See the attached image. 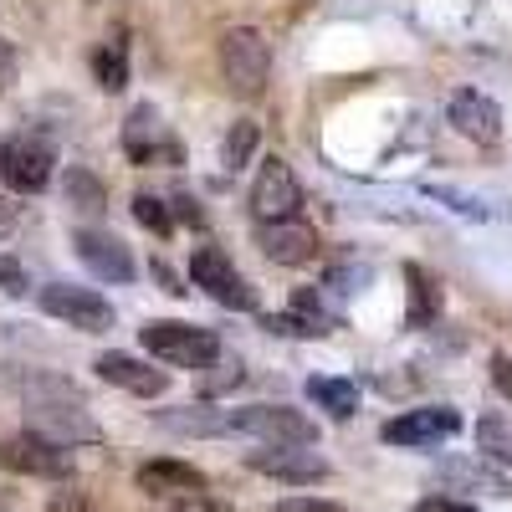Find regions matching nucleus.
I'll return each instance as SVG.
<instances>
[{
    "label": "nucleus",
    "mask_w": 512,
    "mask_h": 512,
    "mask_svg": "<svg viewBox=\"0 0 512 512\" xmlns=\"http://www.w3.org/2000/svg\"><path fill=\"white\" fill-rule=\"evenodd\" d=\"M0 466L21 477H47V482H67L72 477V451L41 431H21L0 441Z\"/></svg>",
    "instance_id": "423d86ee"
},
{
    "label": "nucleus",
    "mask_w": 512,
    "mask_h": 512,
    "mask_svg": "<svg viewBox=\"0 0 512 512\" xmlns=\"http://www.w3.org/2000/svg\"><path fill=\"white\" fill-rule=\"evenodd\" d=\"M139 492H149V497H159V502L185 497V492H205V472H200V466H190V461L159 456V461H144V466H139Z\"/></svg>",
    "instance_id": "dca6fc26"
},
{
    "label": "nucleus",
    "mask_w": 512,
    "mask_h": 512,
    "mask_svg": "<svg viewBox=\"0 0 512 512\" xmlns=\"http://www.w3.org/2000/svg\"><path fill=\"white\" fill-rule=\"evenodd\" d=\"M154 277L164 282V292H175V297H185V292H190V287H180V282H175V272H169L164 262H154Z\"/></svg>",
    "instance_id": "72a5a7b5"
},
{
    "label": "nucleus",
    "mask_w": 512,
    "mask_h": 512,
    "mask_svg": "<svg viewBox=\"0 0 512 512\" xmlns=\"http://www.w3.org/2000/svg\"><path fill=\"white\" fill-rule=\"evenodd\" d=\"M297 205H303L297 175L272 154L262 169H256V185H251V210H256V221H292Z\"/></svg>",
    "instance_id": "9d476101"
},
{
    "label": "nucleus",
    "mask_w": 512,
    "mask_h": 512,
    "mask_svg": "<svg viewBox=\"0 0 512 512\" xmlns=\"http://www.w3.org/2000/svg\"><path fill=\"white\" fill-rule=\"evenodd\" d=\"M36 303H41V313H47V318H62V323H72L82 333H108L113 328V303H108L103 292H93V287L47 282V287L36 292Z\"/></svg>",
    "instance_id": "0eeeda50"
},
{
    "label": "nucleus",
    "mask_w": 512,
    "mask_h": 512,
    "mask_svg": "<svg viewBox=\"0 0 512 512\" xmlns=\"http://www.w3.org/2000/svg\"><path fill=\"white\" fill-rule=\"evenodd\" d=\"M415 512H477L472 502H456V497H425Z\"/></svg>",
    "instance_id": "2f4dec72"
},
{
    "label": "nucleus",
    "mask_w": 512,
    "mask_h": 512,
    "mask_svg": "<svg viewBox=\"0 0 512 512\" xmlns=\"http://www.w3.org/2000/svg\"><path fill=\"white\" fill-rule=\"evenodd\" d=\"M123 149L134 164H180V149L175 144H159V113L149 103H139L128 113V128H123Z\"/></svg>",
    "instance_id": "f3484780"
},
{
    "label": "nucleus",
    "mask_w": 512,
    "mask_h": 512,
    "mask_svg": "<svg viewBox=\"0 0 512 512\" xmlns=\"http://www.w3.org/2000/svg\"><path fill=\"white\" fill-rule=\"evenodd\" d=\"M492 384H497V395L512 400V354H497L492 359Z\"/></svg>",
    "instance_id": "c756f323"
},
{
    "label": "nucleus",
    "mask_w": 512,
    "mask_h": 512,
    "mask_svg": "<svg viewBox=\"0 0 512 512\" xmlns=\"http://www.w3.org/2000/svg\"><path fill=\"white\" fill-rule=\"evenodd\" d=\"M0 512H6V502H0Z\"/></svg>",
    "instance_id": "f704fd0d"
},
{
    "label": "nucleus",
    "mask_w": 512,
    "mask_h": 512,
    "mask_svg": "<svg viewBox=\"0 0 512 512\" xmlns=\"http://www.w3.org/2000/svg\"><path fill=\"white\" fill-rule=\"evenodd\" d=\"M477 451L497 466H512V415H482L477 420Z\"/></svg>",
    "instance_id": "412c9836"
},
{
    "label": "nucleus",
    "mask_w": 512,
    "mask_h": 512,
    "mask_svg": "<svg viewBox=\"0 0 512 512\" xmlns=\"http://www.w3.org/2000/svg\"><path fill=\"white\" fill-rule=\"evenodd\" d=\"M446 118H451L456 134H466L472 144H492V139L502 134V108H497L487 93H477V88H461V93L451 98Z\"/></svg>",
    "instance_id": "4468645a"
},
{
    "label": "nucleus",
    "mask_w": 512,
    "mask_h": 512,
    "mask_svg": "<svg viewBox=\"0 0 512 512\" xmlns=\"http://www.w3.org/2000/svg\"><path fill=\"white\" fill-rule=\"evenodd\" d=\"M93 72H98V82H103L108 93L128 88V41H123V36L103 41V47H98V57H93Z\"/></svg>",
    "instance_id": "4be33fe9"
},
{
    "label": "nucleus",
    "mask_w": 512,
    "mask_h": 512,
    "mask_svg": "<svg viewBox=\"0 0 512 512\" xmlns=\"http://www.w3.org/2000/svg\"><path fill=\"white\" fill-rule=\"evenodd\" d=\"M93 369L108 384H118V390H128V395H144V400H159L169 390V374L154 369V364H144V359H134V354H98Z\"/></svg>",
    "instance_id": "2eb2a0df"
},
{
    "label": "nucleus",
    "mask_w": 512,
    "mask_h": 512,
    "mask_svg": "<svg viewBox=\"0 0 512 512\" xmlns=\"http://www.w3.org/2000/svg\"><path fill=\"white\" fill-rule=\"evenodd\" d=\"M169 512H236V507H226L210 492H185V497H169Z\"/></svg>",
    "instance_id": "bb28decb"
},
{
    "label": "nucleus",
    "mask_w": 512,
    "mask_h": 512,
    "mask_svg": "<svg viewBox=\"0 0 512 512\" xmlns=\"http://www.w3.org/2000/svg\"><path fill=\"white\" fill-rule=\"evenodd\" d=\"M308 400L318 410H328L333 420H349L359 410V390H354L349 379H308Z\"/></svg>",
    "instance_id": "aec40b11"
},
{
    "label": "nucleus",
    "mask_w": 512,
    "mask_h": 512,
    "mask_svg": "<svg viewBox=\"0 0 512 512\" xmlns=\"http://www.w3.org/2000/svg\"><path fill=\"white\" fill-rule=\"evenodd\" d=\"M461 431V415L451 410V405H425V410H405V415H395L390 425H384V441L390 446H441V441H451Z\"/></svg>",
    "instance_id": "1a4fd4ad"
},
{
    "label": "nucleus",
    "mask_w": 512,
    "mask_h": 512,
    "mask_svg": "<svg viewBox=\"0 0 512 512\" xmlns=\"http://www.w3.org/2000/svg\"><path fill=\"white\" fill-rule=\"evenodd\" d=\"M267 333H287V338H318L323 328H313L303 313H282V318H262Z\"/></svg>",
    "instance_id": "a878e982"
},
{
    "label": "nucleus",
    "mask_w": 512,
    "mask_h": 512,
    "mask_svg": "<svg viewBox=\"0 0 512 512\" xmlns=\"http://www.w3.org/2000/svg\"><path fill=\"white\" fill-rule=\"evenodd\" d=\"M52 164H57V154H52L47 139L21 134V139H6V144H0V180H6L11 190H21V195L47 190Z\"/></svg>",
    "instance_id": "6e6552de"
},
{
    "label": "nucleus",
    "mask_w": 512,
    "mask_h": 512,
    "mask_svg": "<svg viewBox=\"0 0 512 512\" xmlns=\"http://www.w3.org/2000/svg\"><path fill=\"white\" fill-rule=\"evenodd\" d=\"M277 512H344V507L328 497H287V502H277Z\"/></svg>",
    "instance_id": "cd10ccee"
},
{
    "label": "nucleus",
    "mask_w": 512,
    "mask_h": 512,
    "mask_svg": "<svg viewBox=\"0 0 512 512\" xmlns=\"http://www.w3.org/2000/svg\"><path fill=\"white\" fill-rule=\"evenodd\" d=\"M251 154H256V123H246V118H241V123L231 128V134H226V164H231V169H241Z\"/></svg>",
    "instance_id": "b1692460"
},
{
    "label": "nucleus",
    "mask_w": 512,
    "mask_h": 512,
    "mask_svg": "<svg viewBox=\"0 0 512 512\" xmlns=\"http://www.w3.org/2000/svg\"><path fill=\"white\" fill-rule=\"evenodd\" d=\"M67 205L77 210V216H103L108 210V190H103V180L93 175V169H67Z\"/></svg>",
    "instance_id": "6ab92c4d"
},
{
    "label": "nucleus",
    "mask_w": 512,
    "mask_h": 512,
    "mask_svg": "<svg viewBox=\"0 0 512 512\" xmlns=\"http://www.w3.org/2000/svg\"><path fill=\"white\" fill-rule=\"evenodd\" d=\"M190 282L205 287L221 308H236V313H256V287L236 272V262L221 251V246H195L190 256Z\"/></svg>",
    "instance_id": "39448f33"
},
{
    "label": "nucleus",
    "mask_w": 512,
    "mask_h": 512,
    "mask_svg": "<svg viewBox=\"0 0 512 512\" xmlns=\"http://www.w3.org/2000/svg\"><path fill=\"white\" fill-rule=\"evenodd\" d=\"M144 349L159 359V364H175V369H210L221 359V338L210 328H195V323H175V318H154L139 328Z\"/></svg>",
    "instance_id": "f03ea898"
},
{
    "label": "nucleus",
    "mask_w": 512,
    "mask_h": 512,
    "mask_svg": "<svg viewBox=\"0 0 512 512\" xmlns=\"http://www.w3.org/2000/svg\"><path fill=\"white\" fill-rule=\"evenodd\" d=\"M221 72L231 82V93L241 98H262L267 93V77H272V47L262 31L236 26L221 36Z\"/></svg>",
    "instance_id": "20e7f679"
},
{
    "label": "nucleus",
    "mask_w": 512,
    "mask_h": 512,
    "mask_svg": "<svg viewBox=\"0 0 512 512\" xmlns=\"http://www.w3.org/2000/svg\"><path fill=\"white\" fill-rule=\"evenodd\" d=\"M0 287H6V292H26V277H21L16 262H0Z\"/></svg>",
    "instance_id": "473e14b6"
},
{
    "label": "nucleus",
    "mask_w": 512,
    "mask_h": 512,
    "mask_svg": "<svg viewBox=\"0 0 512 512\" xmlns=\"http://www.w3.org/2000/svg\"><path fill=\"white\" fill-rule=\"evenodd\" d=\"M256 246H262L272 262L282 267H303L318 256V231L308 221H256Z\"/></svg>",
    "instance_id": "f8f14e48"
},
{
    "label": "nucleus",
    "mask_w": 512,
    "mask_h": 512,
    "mask_svg": "<svg viewBox=\"0 0 512 512\" xmlns=\"http://www.w3.org/2000/svg\"><path fill=\"white\" fill-rule=\"evenodd\" d=\"M405 292H410V308H405V323L410 328H431L436 318H441V308H446V297H441V282L425 272L420 262H410L405 267Z\"/></svg>",
    "instance_id": "a211bd4d"
},
{
    "label": "nucleus",
    "mask_w": 512,
    "mask_h": 512,
    "mask_svg": "<svg viewBox=\"0 0 512 512\" xmlns=\"http://www.w3.org/2000/svg\"><path fill=\"white\" fill-rule=\"evenodd\" d=\"M72 246H77L82 267H88L93 277H103V282H134V256H128V246L113 231H77Z\"/></svg>",
    "instance_id": "ddd939ff"
},
{
    "label": "nucleus",
    "mask_w": 512,
    "mask_h": 512,
    "mask_svg": "<svg viewBox=\"0 0 512 512\" xmlns=\"http://www.w3.org/2000/svg\"><path fill=\"white\" fill-rule=\"evenodd\" d=\"M47 512H93V502L82 497V492H57V497L47 502Z\"/></svg>",
    "instance_id": "7c9ffc66"
},
{
    "label": "nucleus",
    "mask_w": 512,
    "mask_h": 512,
    "mask_svg": "<svg viewBox=\"0 0 512 512\" xmlns=\"http://www.w3.org/2000/svg\"><path fill=\"white\" fill-rule=\"evenodd\" d=\"M441 482H461V487H482V492H507V482L502 477H492L487 466H472V461H446L441 466Z\"/></svg>",
    "instance_id": "5701e85b"
},
{
    "label": "nucleus",
    "mask_w": 512,
    "mask_h": 512,
    "mask_svg": "<svg viewBox=\"0 0 512 512\" xmlns=\"http://www.w3.org/2000/svg\"><path fill=\"white\" fill-rule=\"evenodd\" d=\"M226 436H256L267 446H313L318 425L292 405H246V410H226Z\"/></svg>",
    "instance_id": "7ed1b4c3"
},
{
    "label": "nucleus",
    "mask_w": 512,
    "mask_h": 512,
    "mask_svg": "<svg viewBox=\"0 0 512 512\" xmlns=\"http://www.w3.org/2000/svg\"><path fill=\"white\" fill-rule=\"evenodd\" d=\"M134 216H139V226H149L154 236H169V231H175V221H169L164 200H154V195H134Z\"/></svg>",
    "instance_id": "393cba45"
},
{
    "label": "nucleus",
    "mask_w": 512,
    "mask_h": 512,
    "mask_svg": "<svg viewBox=\"0 0 512 512\" xmlns=\"http://www.w3.org/2000/svg\"><path fill=\"white\" fill-rule=\"evenodd\" d=\"M251 472L292 482V487H318V482H328V461L303 446H262V451H251Z\"/></svg>",
    "instance_id": "9b49d317"
},
{
    "label": "nucleus",
    "mask_w": 512,
    "mask_h": 512,
    "mask_svg": "<svg viewBox=\"0 0 512 512\" xmlns=\"http://www.w3.org/2000/svg\"><path fill=\"white\" fill-rule=\"evenodd\" d=\"M11 82H16V47L0 36V93H11Z\"/></svg>",
    "instance_id": "c85d7f7f"
},
{
    "label": "nucleus",
    "mask_w": 512,
    "mask_h": 512,
    "mask_svg": "<svg viewBox=\"0 0 512 512\" xmlns=\"http://www.w3.org/2000/svg\"><path fill=\"white\" fill-rule=\"evenodd\" d=\"M26 431H41L52 441H98V425L62 374H31L26 379Z\"/></svg>",
    "instance_id": "f257e3e1"
}]
</instances>
